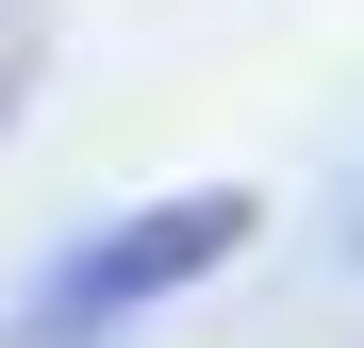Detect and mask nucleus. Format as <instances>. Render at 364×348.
Here are the masks:
<instances>
[{"mask_svg":"<svg viewBox=\"0 0 364 348\" xmlns=\"http://www.w3.org/2000/svg\"><path fill=\"white\" fill-rule=\"evenodd\" d=\"M249 183H182V199H149V216H116V232H83L67 265L33 282L17 315H0V348H100V332H133L149 299H182V282H215L232 249H249Z\"/></svg>","mask_w":364,"mask_h":348,"instance_id":"1","label":"nucleus"},{"mask_svg":"<svg viewBox=\"0 0 364 348\" xmlns=\"http://www.w3.org/2000/svg\"><path fill=\"white\" fill-rule=\"evenodd\" d=\"M33 67H50V0H0V116L33 100Z\"/></svg>","mask_w":364,"mask_h":348,"instance_id":"2","label":"nucleus"}]
</instances>
